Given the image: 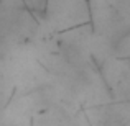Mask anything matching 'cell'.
<instances>
[{
	"label": "cell",
	"mask_w": 130,
	"mask_h": 126,
	"mask_svg": "<svg viewBox=\"0 0 130 126\" xmlns=\"http://www.w3.org/2000/svg\"><path fill=\"white\" fill-rule=\"evenodd\" d=\"M25 5L26 12L36 20V21H44L46 16V7H48V0H22Z\"/></svg>",
	"instance_id": "6da1fadb"
}]
</instances>
